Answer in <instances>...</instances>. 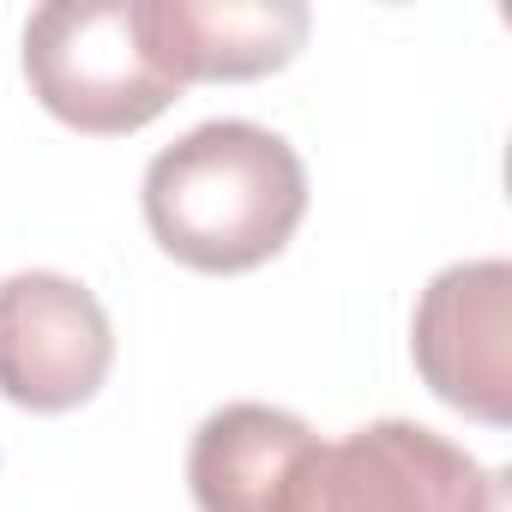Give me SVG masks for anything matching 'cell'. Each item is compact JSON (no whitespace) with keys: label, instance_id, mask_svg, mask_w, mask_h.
Here are the masks:
<instances>
[{"label":"cell","instance_id":"obj_7","mask_svg":"<svg viewBox=\"0 0 512 512\" xmlns=\"http://www.w3.org/2000/svg\"><path fill=\"white\" fill-rule=\"evenodd\" d=\"M314 428L278 404H223L199 422L187 452V488L199 512H278V494Z\"/></svg>","mask_w":512,"mask_h":512},{"label":"cell","instance_id":"obj_3","mask_svg":"<svg viewBox=\"0 0 512 512\" xmlns=\"http://www.w3.org/2000/svg\"><path fill=\"white\" fill-rule=\"evenodd\" d=\"M278 512H500V476L458 440L380 416L344 440H314L296 458Z\"/></svg>","mask_w":512,"mask_h":512},{"label":"cell","instance_id":"obj_6","mask_svg":"<svg viewBox=\"0 0 512 512\" xmlns=\"http://www.w3.org/2000/svg\"><path fill=\"white\" fill-rule=\"evenodd\" d=\"M151 37L181 85L266 79L290 67L314 31L302 0H145Z\"/></svg>","mask_w":512,"mask_h":512},{"label":"cell","instance_id":"obj_4","mask_svg":"<svg viewBox=\"0 0 512 512\" xmlns=\"http://www.w3.org/2000/svg\"><path fill=\"white\" fill-rule=\"evenodd\" d=\"M115 362V326L103 302L61 272L0 278V398L61 416L103 392Z\"/></svg>","mask_w":512,"mask_h":512},{"label":"cell","instance_id":"obj_5","mask_svg":"<svg viewBox=\"0 0 512 512\" xmlns=\"http://www.w3.org/2000/svg\"><path fill=\"white\" fill-rule=\"evenodd\" d=\"M410 356L428 392L476 422H512V266L464 260L428 278Z\"/></svg>","mask_w":512,"mask_h":512},{"label":"cell","instance_id":"obj_2","mask_svg":"<svg viewBox=\"0 0 512 512\" xmlns=\"http://www.w3.org/2000/svg\"><path fill=\"white\" fill-rule=\"evenodd\" d=\"M31 97L97 139L151 127L187 85L169 73L145 0H49L25 25Z\"/></svg>","mask_w":512,"mask_h":512},{"label":"cell","instance_id":"obj_1","mask_svg":"<svg viewBox=\"0 0 512 512\" xmlns=\"http://www.w3.org/2000/svg\"><path fill=\"white\" fill-rule=\"evenodd\" d=\"M308 217L296 145L260 121H205L145 169V223L169 260L229 278L278 260Z\"/></svg>","mask_w":512,"mask_h":512}]
</instances>
